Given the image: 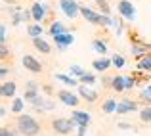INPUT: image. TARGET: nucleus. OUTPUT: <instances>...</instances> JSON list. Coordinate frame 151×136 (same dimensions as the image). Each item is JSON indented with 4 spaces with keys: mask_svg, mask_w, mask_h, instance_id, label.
I'll use <instances>...</instances> for the list:
<instances>
[{
    "mask_svg": "<svg viewBox=\"0 0 151 136\" xmlns=\"http://www.w3.org/2000/svg\"><path fill=\"white\" fill-rule=\"evenodd\" d=\"M23 21H25V23H29V21H35V19H33V12H31V8L23 10Z\"/></svg>",
    "mask_w": 151,
    "mask_h": 136,
    "instance_id": "nucleus-36",
    "label": "nucleus"
},
{
    "mask_svg": "<svg viewBox=\"0 0 151 136\" xmlns=\"http://www.w3.org/2000/svg\"><path fill=\"white\" fill-rule=\"evenodd\" d=\"M71 119H73V123L77 127H88L90 125V113H86V111H73Z\"/></svg>",
    "mask_w": 151,
    "mask_h": 136,
    "instance_id": "nucleus-14",
    "label": "nucleus"
},
{
    "mask_svg": "<svg viewBox=\"0 0 151 136\" xmlns=\"http://www.w3.org/2000/svg\"><path fill=\"white\" fill-rule=\"evenodd\" d=\"M86 129H88V127H77L78 136H86Z\"/></svg>",
    "mask_w": 151,
    "mask_h": 136,
    "instance_id": "nucleus-43",
    "label": "nucleus"
},
{
    "mask_svg": "<svg viewBox=\"0 0 151 136\" xmlns=\"http://www.w3.org/2000/svg\"><path fill=\"white\" fill-rule=\"evenodd\" d=\"M8 58H10V48H8L6 44H0V59L6 61Z\"/></svg>",
    "mask_w": 151,
    "mask_h": 136,
    "instance_id": "nucleus-34",
    "label": "nucleus"
},
{
    "mask_svg": "<svg viewBox=\"0 0 151 136\" xmlns=\"http://www.w3.org/2000/svg\"><path fill=\"white\" fill-rule=\"evenodd\" d=\"M117 106H119V102L115 98H107L105 102H103V106H101V111L105 115H111V113H117Z\"/></svg>",
    "mask_w": 151,
    "mask_h": 136,
    "instance_id": "nucleus-18",
    "label": "nucleus"
},
{
    "mask_svg": "<svg viewBox=\"0 0 151 136\" xmlns=\"http://www.w3.org/2000/svg\"><path fill=\"white\" fill-rule=\"evenodd\" d=\"M8 73H10V67L6 65V61H2V65H0V77L6 79V77H8Z\"/></svg>",
    "mask_w": 151,
    "mask_h": 136,
    "instance_id": "nucleus-38",
    "label": "nucleus"
},
{
    "mask_svg": "<svg viewBox=\"0 0 151 136\" xmlns=\"http://www.w3.org/2000/svg\"><path fill=\"white\" fill-rule=\"evenodd\" d=\"M130 41H132V56H134V58L142 59L144 56L151 54V44L144 42L142 38H138V37H134V38L130 37Z\"/></svg>",
    "mask_w": 151,
    "mask_h": 136,
    "instance_id": "nucleus-3",
    "label": "nucleus"
},
{
    "mask_svg": "<svg viewBox=\"0 0 151 136\" xmlns=\"http://www.w3.org/2000/svg\"><path fill=\"white\" fill-rule=\"evenodd\" d=\"M111 65H113L111 58H100V59H94V61H92V67L96 71H100V73H105Z\"/></svg>",
    "mask_w": 151,
    "mask_h": 136,
    "instance_id": "nucleus-17",
    "label": "nucleus"
},
{
    "mask_svg": "<svg viewBox=\"0 0 151 136\" xmlns=\"http://www.w3.org/2000/svg\"><path fill=\"white\" fill-rule=\"evenodd\" d=\"M52 38H54L55 46H58L59 50H67V48L75 42V37L71 33H67V31H65V33H61V35H55V37H52Z\"/></svg>",
    "mask_w": 151,
    "mask_h": 136,
    "instance_id": "nucleus-11",
    "label": "nucleus"
},
{
    "mask_svg": "<svg viewBox=\"0 0 151 136\" xmlns=\"http://www.w3.org/2000/svg\"><path fill=\"white\" fill-rule=\"evenodd\" d=\"M23 67H25L27 71H31V73H42V63L38 61L35 56H31V54H25L23 56Z\"/></svg>",
    "mask_w": 151,
    "mask_h": 136,
    "instance_id": "nucleus-8",
    "label": "nucleus"
},
{
    "mask_svg": "<svg viewBox=\"0 0 151 136\" xmlns=\"http://www.w3.org/2000/svg\"><path fill=\"white\" fill-rule=\"evenodd\" d=\"M65 136H71V134H65Z\"/></svg>",
    "mask_w": 151,
    "mask_h": 136,
    "instance_id": "nucleus-45",
    "label": "nucleus"
},
{
    "mask_svg": "<svg viewBox=\"0 0 151 136\" xmlns=\"http://www.w3.org/2000/svg\"><path fill=\"white\" fill-rule=\"evenodd\" d=\"M81 15L88 23H92V25H101V14H100V12H96V10H92V8L81 6Z\"/></svg>",
    "mask_w": 151,
    "mask_h": 136,
    "instance_id": "nucleus-9",
    "label": "nucleus"
},
{
    "mask_svg": "<svg viewBox=\"0 0 151 136\" xmlns=\"http://www.w3.org/2000/svg\"><path fill=\"white\" fill-rule=\"evenodd\" d=\"M42 90H44L46 94H52V86H48V85H44V86H42Z\"/></svg>",
    "mask_w": 151,
    "mask_h": 136,
    "instance_id": "nucleus-44",
    "label": "nucleus"
},
{
    "mask_svg": "<svg viewBox=\"0 0 151 136\" xmlns=\"http://www.w3.org/2000/svg\"><path fill=\"white\" fill-rule=\"evenodd\" d=\"M75 129H77V125L73 123V119L59 117V119H54V121H52V130H54L55 134H59V136L71 134Z\"/></svg>",
    "mask_w": 151,
    "mask_h": 136,
    "instance_id": "nucleus-2",
    "label": "nucleus"
},
{
    "mask_svg": "<svg viewBox=\"0 0 151 136\" xmlns=\"http://www.w3.org/2000/svg\"><path fill=\"white\" fill-rule=\"evenodd\" d=\"M48 33L52 35V37H55V35H61V33H65V25H63V23H59V21H52Z\"/></svg>",
    "mask_w": 151,
    "mask_h": 136,
    "instance_id": "nucleus-23",
    "label": "nucleus"
},
{
    "mask_svg": "<svg viewBox=\"0 0 151 136\" xmlns=\"http://www.w3.org/2000/svg\"><path fill=\"white\" fill-rule=\"evenodd\" d=\"M55 79H58L59 82H63V85H69V86H78V85H81V81H78V79H75L73 75L58 73V75H55Z\"/></svg>",
    "mask_w": 151,
    "mask_h": 136,
    "instance_id": "nucleus-20",
    "label": "nucleus"
},
{
    "mask_svg": "<svg viewBox=\"0 0 151 136\" xmlns=\"http://www.w3.org/2000/svg\"><path fill=\"white\" fill-rule=\"evenodd\" d=\"M31 41H33V46L37 48L40 54H50V52H52V44H50L48 41H46V38H42V37H35V38H31Z\"/></svg>",
    "mask_w": 151,
    "mask_h": 136,
    "instance_id": "nucleus-15",
    "label": "nucleus"
},
{
    "mask_svg": "<svg viewBox=\"0 0 151 136\" xmlns=\"http://www.w3.org/2000/svg\"><path fill=\"white\" fill-rule=\"evenodd\" d=\"M15 125H17V130H19L21 136H37L40 132L38 121L35 117H31V115H27V113H19Z\"/></svg>",
    "mask_w": 151,
    "mask_h": 136,
    "instance_id": "nucleus-1",
    "label": "nucleus"
},
{
    "mask_svg": "<svg viewBox=\"0 0 151 136\" xmlns=\"http://www.w3.org/2000/svg\"><path fill=\"white\" fill-rule=\"evenodd\" d=\"M100 10H101V12H100V14H105V15H111V8H109V4H107V2H105V4H101V6H100Z\"/></svg>",
    "mask_w": 151,
    "mask_h": 136,
    "instance_id": "nucleus-40",
    "label": "nucleus"
},
{
    "mask_svg": "<svg viewBox=\"0 0 151 136\" xmlns=\"http://www.w3.org/2000/svg\"><path fill=\"white\" fill-rule=\"evenodd\" d=\"M140 107V103L134 102L130 98H121L119 100V106H117V115H124V113H130V111H136Z\"/></svg>",
    "mask_w": 151,
    "mask_h": 136,
    "instance_id": "nucleus-7",
    "label": "nucleus"
},
{
    "mask_svg": "<svg viewBox=\"0 0 151 136\" xmlns=\"http://www.w3.org/2000/svg\"><path fill=\"white\" fill-rule=\"evenodd\" d=\"M69 73H71V75H73V77H75V79H81V77H82V75H84V73H86V69H82V67H81V65H77V63H75V65H71V67H69Z\"/></svg>",
    "mask_w": 151,
    "mask_h": 136,
    "instance_id": "nucleus-27",
    "label": "nucleus"
},
{
    "mask_svg": "<svg viewBox=\"0 0 151 136\" xmlns=\"http://www.w3.org/2000/svg\"><path fill=\"white\" fill-rule=\"evenodd\" d=\"M119 129H122V130H136V127H134V125H130V123L121 121V123H119Z\"/></svg>",
    "mask_w": 151,
    "mask_h": 136,
    "instance_id": "nucleus-39",
    "label": "nucleus"
},
{
    "mask_svg": "<svg viewBox=\"0 0 151 136\" xmlns=\"http://www.w3.org/2000/svg\"><path fill=\"white\" fill-rule=\"evenodd\" d=\"M42 33H44V27L40 25V23H29V27H27V35H29L31 38L35 37H42Z\"/></svg>",
    "mask_w": 151,
    "mask_h": 136,
    "instance_id": "nucleus-19",
    "label": "nucleus"
},
{
    "mask_svg": "<svg viewBox=\"0 0 151 136\" xmlns=\"http://www.w3.org/2000/svg\"><path fill=\"white\" fill-rule=\"evenodd\" d=\"M111 61H113V65L117 67V69H121V67H124V58H122L121 54H113V58H111Z\"/></svg>",
    "mask_w": 151,
    "mask_h": 136,
    "instance_id": "nucleus-31",
    "label": "nucleus"
},
{
    "mask_svg": "<svg viewBox=\"0 0 151 136\" xmlns=\"http://www.w3.org/2000/svg\"><path fill=\"white\" fill-rule=\"evenodd\" d=\"M31 12H33V19L37 23H42L46 19V15H48V6H46L44 2H35L33 8H31Z\"/></svg>",
    "mask_w": 151,
    "mask_h": 136,
    "instance_id": "nucleus-10",
    "label": "nucleus"
},
{
    "mask_svg": "<svg viewBox=\"0 0 151 136\" xmlns=\"http://www.w3.org/2000/svg\"><path fill=\"white\" fill-rule=\"evenodd\" d=\"M6 115H8V107L2 103V106H0V117H6Z\"/></svg>",
    "mask_w": 151,
    "mask_h": 136,
    "instance_id": "nucleus-42",
    "label": "nucleus"
},
{
    "mask_svg": "<svg viewBox=\"0 0 151 136\" xmlns=\"http://www.w3.org/2000/svg\"><path fill=\"white\" fill-rule=\"evenodd\" d=\"M78 81H81V85H94V82H96V75H94V73H84V75H82V77L81 79H78Z\"/></svg>",
    "mask_w": 151,
    "mask_h": 136,
    "instance_id": "nucleus-29",
    "label": "nucleus"
},
{
    "mask_svg": "<svg viewBox=\"0 0 151 136\" xmlns=\"http://www.w3.org/2000/svg\"><path fill=\"white\" fill-rule=\"evenodd\" d=\"M140 121L142 123H151V103H147L145 107H142L140 109Z\"/></svg>",
    "mask_w": 151,
    "mask_h": 136,
    "instance_id": "nucleus-25",
    "label": "nucleus"
},
{
    "mask_svg": "<svg viewBox=\"0 0 151 136\" xmlns=\"http://www.w3.org/2000/svg\"><path fill=\"white\" fill-rule=\"evenodd\" d=\"M111 88H113L115 92H124L126 86H124V77L122 75H115L113 81H111Z\"/></svg>",
    "mask_w": 151,
    "mask_h": 136,
    "instance_id": "nucleus-22",
    "label": "nucleus"
},
{
    "mask_svg": "<svg viewBox=\"0 0 151 136\" xmlns=\"http://www.w3.org/2000/svg\"><path fill=\"white\" fill-rule=\"evenodd\" d=\"M138 71H142V73H151V54L144 56L142 59H138Z\"/></svg>",
    "mask_w": 151,
    "mask_h": 136,
    "instance_id": "nucleus-21",
    "label": "nucleus"
},
{
    "mask_svg": "<svg viewBox=\"0 0 151 136\" xmlns=\"http://www.w3.org/2000/svg\"><path fill=\"white\" fill-rule=\"evenodd\" d=\"M38 94H40V90H35V88H25V94H23V98H25V102H33L35 98H38Z\"/></svg>",
    "mask_w": 151,
    "mask_h": 136,
    "instance_id": "nucleus-28",
    "label": "nucleus"
},
{
    "mask_svg": "<svg viewBox=\"0 0 151 136\" xmlns=\"http://www.w3.org/2000/svg\"><path fill=\"white\" fill-rule=\"evenodd\" d=\"M15 90H17V86L12 81H4L2 85H0V96H2V98H14Z\"/></svg>",
    "mask_w": 151,
    "mask_h": 136,
    "instance_id": "nucleus-16",
    "label": "nucleus"
},
{
    "mask_svg": "<svg viewBox=\"0 0 151 136\" xmlns=\"http://www.w3.org/2000/svg\"><path fill=\"white\" fill-rule=\"evenodd\" d=\"M92 48L98 52V54H101V56L107 54V44L103 41H100V38H94V41H92Z\"/></svg>",
    "mask_w": 151,
    "mask_h": 136,
    "instance_id": "nucleus-26",
    "label": "nucleus"
},
{
    "mask_svg": "<svg viewBox=\"0 0 151 136\" xmlns=\"http://www.w3.org/2000/svg\"><path fill=\"white\" fill-rule=\"evenodd\" d=\"M58 100L63 103V106H69V107H77L81 103V96L73 94L71 90H59L58 92Z\"/></svg>",
    "mask_w": 151,
    "mask_h": 136,
    "instance_id": "nucleus-6",
    "label": "nucleus"
},
{
    "mask_svg": "<svg viewBox=\"0 0 151 136\" xmlns=\"http://www.w3.org/2000/svg\"><path fill=\"white\" fill-rule=\"evenodd\" d=\"M117 12L121 14V17L126 19V21H134V19H136V8H134V4L128 2V0H119Z\"/></svg>",
    "mask_w": 151,
    "mask_h": 136,
    "instance_id": "nucleus-4",
    "label": "nucleus"
},
{
    "mask_svg": "<svg viewBox=\"0 0 151 136\" xmlns=\"http://www.w3.org/2000/svg\"><path fill=\"white\" fill-rule=\"evenodd\" d=\"M23 107H25V98H14V103H12V113H15V115L23 113Z\"/></svg>",
    "mask_w": 151,
    "mask_h": 136,
    "instance_id": "nucleus-24",
    "label": "nucleus"
},
{
    "mask_svg": "<svg viewBox=\"0 0 151 136\" xmlns=\"http://www.w3.org/2000/svg\"><path fill=\"white\" fill-rule=\"evenodd\" d=\"M136 77H134V75H132V77H124V86H126V90H132L134 88V86H136Z\"/></svg>",
    "mask_w": 151,
    "mask_h": 136,
    "instance_id": "nucleus-32",
    "label": "nucleus"
},
{
    "mask_svg": "<svg viewBox=\"0 0 151 136\" xmlns=\"http://www.w3.org/2000/svg\"><path fill=\"white\" fill-rule=\"evenodd\" d=\"M78 96H81L82 100H86V102H90V103H94L98 100V92L92 90L88 85H78Z\"/></svg>",
    "mask_w": 151,
    "mask_h": 136,
    "instance_id": "nucleus-12",
    "label": "nucleus"
},
{
    "mask_svg": "<svg viewBox=\"0 0 151 136\" xmlns=\"http://www.w3.org/2000/svg\"><path fill=\"white\" fill-rule=\"evenodd\" d=\"M140 100L145 102V103H151V85H147L144 90L140 92Z\"/></svg>",
    "mask_w": 151,
    "mask_h": 136,
    "instance_id": "nucleus-30",
    "label": "nucleus"
},
{
    "mask_svg": "<svg viewBox=\"0 0 151 136\" xmlns=\"http://www.w3.org/2000/svg\"><path fill=\"white\" fill-rule=\"evenodd\" d=\"M0 136H15V130H12L10 127H2L0 129Z\"/></svg>",
    "mask_w": 151,
    "mask_h": 136,
    "instance_id": "nucleus-37",
    "label": "nucleus"
},
{
    "mask_svg": "<svg viewBox=\"0 0 151 136\" xmlns=\"http://www.w3.org/2000/svg\"><path fill=\"white\" fill-rule=\"evenodd\" d=\"M8 41V29H6V23L0 25V44H6Z\"/></svg>",
    "mask_w": 151,
    "mask_h": 136,
    "instance_id": "nucleus-33",
    "label": "nucleus"
},
{
    "mask_svg": "<svg viewBox=\"0 0 151 136\" xmlns=\"http://www.w3.org/2000/svg\"><path fill=\"white\" fill-rule=\"evenodd\" d=\"M59 8L69 19H75L77 15H81V6L75 0H59Z\"/></svg>",
    "mask_w": 151,
    "mask_h": 136,
    "instance_id": "nucleus-5",
    "label": "nucleus"
},
{
    "mask_svg": "<svg viewBox=\"0 0 151 136\" xmlns=\"http://www.w3.org/2000/svg\"><path fill=\"white\" fill-rule=\"evenodd\" d=\"M111 81H113V77H101V85L105 86V88H109V86H111Z\"/></svg>",
    "mask_w": 151,
    "mask_h": 136,
    "instance_id": "nucleus-41",
    "label": "nucleus"
},
{
    "mask_svg": "<svg viewBox=\"0 0 151 136\" xmlns=\"http://www.w3.org/2000/svg\"><path fill=\"white\" fill-rule=\"evenodd\" d=\"M31 103L35 106V109H40V111H52V109H55V103L52 102V100H48V98H42V96L35 98Z\"/></svg>",
    "mask_w": 151,
    "mask_h": 136,
    "instance_id": "nucleus-13",
    "label": "nucleus"
},
{
    "mask_svg": "<svg viewBox=\"0 0 151 136\" xmlns=\"http://www.w3.org/2000/svg\"><path fill=\"white\" fill-rule=\"evenodd\" d=\"M113 23H115V19L111 17V15L101 14V27H109V25H113Z\"/></svg>",
    "mask_w": 151,
    "mask_h": 136,
    "instance_id": "nucleus-35",
    "label": "nucleus"
}]
</instances>
